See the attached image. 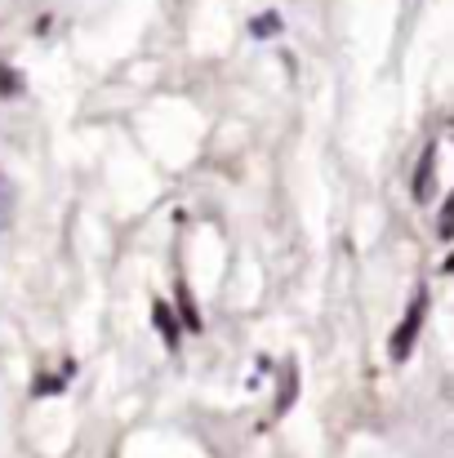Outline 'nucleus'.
<instances>
[{
    "instance_id": "nucleus-2",
    "label": "nucleus",
    "mask_w": 454,
    "mask_h": 458,
    "mask_svg": "<svg viewBox=\"0 0 454 458\" xmlns=\"http://www.w3.org/2000/svg\"><path fill=\"white\" fill-rule=\"evenodd\" d=\"M433 165H437V152L424 156V169L415 174V196L419 200H428V191H433Z\"/></svg>"
},
{
    "instance_id": "nucleus-3",
    "label": "nucleus",
    "mask_w": 454,
    "mask_h": 458,
    "mask_svg": "<svg viewBox=\"0 0 454 458\" xmlns=\"http://www.w3.org/2000/svg\"><path fill=\"white\" fill-rule=\"evenodd\" d=\"M13 200H18V196H13V182L0 174V232H4L9 218H13Z\"/></svg>"
},
{
    "instance_id": "nucleus-5",
    "label": "nucleus",
    "mask_w": 454,
    "mask_h": 458,
    "mask_svg": "<svg viewBox=\"0 0 454 458\" xmlns=\"http://www.w3.org/2000/svg\"><path fill=\"white\" fill-rule=\"evenodd\" d=\"M272 31H281V18H277V13H263V18H254V36H272Z\"/></svg>"
},
{
    "instance_id": "nucleus-1",
    "label": "nucleus",
    "mask_w": 454,
    "mask_h": 458,
    "mask_svg": "<svg viewBox=\"0 0 454 458\" xmlns=\"http://www.w3.org/2000/svg\"><path fill=\"white\" fill-rule=\"evenodd\" d=\"M424 307L428 303L419 299V303L406 311V320H401V329H397V338H392V356H397V360L410 356V343H415V334H419V325H424Z\"/></svg>"
},
{
    "instance_id": "nucleus-4",
    "label": "nucleus",
    "mask_w": 454,
    "mask_h": 458,
    "mask_svg": "<svg viewBox=\"0 0 454 458\" xmlns=\"http://www.w3.org/2000/svg\"><path fill=\"white\" fill-rule=\"evenodd\" d=\"M156 325H160V334H165V343L174 347V343H178V329H174V316L165 311V303H156Z\"/></svg>"
}]
</instances>
